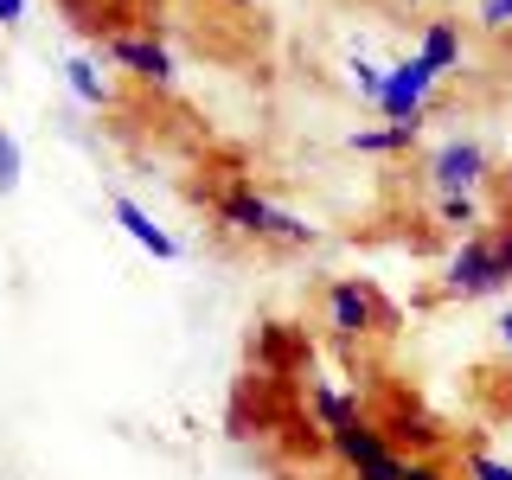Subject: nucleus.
I'll return each mask as SVG.
<instances>
[{
  "label": "nucleus",
  "mask_w": 512,
  "mask_h": 480,
  "mask_svg": "<svg viewBox=\"0 0 512 480\" xmlns=\"http://www.w3.org/2000/svg\"><path fill=\"white\" fill-rule=\"evenodd\" d=\"M500 346H506V352H512V308H506V314H500Z\"/></svg>",
  "instance_id": "21"
},
{
  "label": "nucleus",
  "mask_w": 512,
  "mask_h": 480,
  "mask_svg": "<svg viewBox=\"0 0 512 480\" xmlns=\"http://www.w3.org/2000/svg\"><path fill=\"white\" fill-rule=\"evenodd\" d=\"M327 442H333V455H340V468L352 480H404V455H397V448L384 442V429H372L365 416L327 429Z\"/></svg>",
  "instance_id": "2"
},
{
  "label": "nucleus",
  "mask_w": 512,
  "mask_h": 480,
  "mask_svg": "<svg viewBox=\"0 0 512 480\" xmlns=\"http://www.w3.org/2000/svg\"><path fill=\"white\" fill-rule=\"evenodd\" d=\"M64 84H71V96L84 109H103L109 103V84H103V71H96L90 58H64Z\"/></svg>",
  "instance_id": "11"
},
{
  "label": "nucleus",
  "mask_w": 512,
  "mask_h": 480,
  "mask_svg": "<svg viewBox=\"0 0 512 480\" xmlns=\"http://www.w3.org/2000/svg\"><path fill=\"white\" fill-rule=\"evenodd\" d=\"M429 90H436V71H429L423 58H397V64H384V96H378V109H384V122H423V109H429Z\"/></svg>",
  "instance_id": "3"
},
{
  "label": "nucleus",
  "mask_w": 512,
  "mask_h": 480,
  "mask_svg": "<svg viewBox=\"0 0 512 480\" xmlns=\"http://www.w3.org/2000/svg\"><path fill=\"white\" fill-rule=\"evenodd\" d=\"M109 212H116V224H122V231L135 237V244L148 250V256H154V263H180V237H173L167 224H154V212H148V205H135V199H116Z\"/></svg>",
  "instance_id": "8"
},
{
  "label": "nucleus",
  "mask_w": 512,
  "mask_h": 480,
  "mask_svg": "<svg viewBox=\"0 0 512 480\" xmlns=\"http://www.w3.org/2000/svg\"><path fill=\"white\" fill-rule=\"evenodd\" d=\"M416 58H423L436 77L461 71V32L448 26V20H429V26H423V39H416Z\"/></svg>",
  "instance_id": "9"
},
{
  "label": "nucleus",
  "mask_w": 512,
  "mask_h": 480,
  "mask_svg": "<svg viewBox=\"0 0 512 480\" xmlns=\"http://www.w3.org/2000/svg\"><path fill=\"white\" fill-rule=\"evenodd\" d=\"M442 295H455V301L500 295V282H493V250H487V231H468V237H461V250L448 256V269H442Z\"/></svg>",
  "instance_id": "4"
},
{
  "label": "nucleus",
  "mask_w": 512,
  "mask_h": 480,
  "mask_svg": "<svg viewBox=\"0 0 512 480\" xmlns=\"http://www.w3.org/2000/svg\"><path fill=\"white\" fill-rule=\"evenodd\" d=\"M327 327L340 333V340H365V333L378 327V295L359 276H340L327 288Z\"/></svg>",
  "instance_id": "6"
},
{
  "label": "nucleus",
  "mask_w": 512,
  "mask_h": 480,
  "mask_svg": "<svg viewBox=\"0 0 512 480\" xmlns=\"http://www.w3.org/2000/svg\"><path fill=\"white\" fill-rule=\"evenodd\" d=\"M218 218H224V231H237V237H282V244H314V224L295 218V212H282V205H269L256 186H231V192L218 199Z\"/></svg>",
  "instance_id": "1"
},
{
  "label": "nucleus",
  "mask_w": 512,
  "mask_h": 480,
  "mask_svg": "<svg viewBox=\"0 0 512 480\" xmlns=\"http://www.w3.org/2000/svg\"><path fill=\"white\" fill-rule=\"evenodd\" d=\"M109 58H116L128 77L154 84V90H167L173 77H180V71H173V52H167V45H160V39H141V32H116V39H109Z\"/></svg>",
  "instance_id": "7"
},
{
  "label": "nucleus",
  "mask_w": 512,
  "mask_h": 480,
  "mask_svg": "<svg viewBox=\"0 0 512 480\" xmlns=\"http://www.w3.org/2000/svg\"><path fill=\"white\" fill-rule=\"evenodd\" d=\"M352 84H359L365 103H378V96H384V64H372V58H352Z\"/></svg>",
  "instance_id": "16"
},
{
  "label": "nucleus",
  "mask_w": 512,
  "mask_h": 480,
  "mask_svg": "<svg viewBox=\"0 0 512 480\" xmlns=\"http://www.w3.org/2000/svg\"><path fill=\"white\" fill-rule=\"evenodd\" d=\"M0 26H7V32L26 26V0H0Z\"/></svg>",
  "instance_id": "20"
},
{
  "label": "nucleus",
  "mask_w": 512,
  "mask_h": 480,
  "mask_svg": "<svg viewBox=\"0 0 512 480\" xmlns=\"http://www.w3.org/2000/svg\"><path fill=\"white\" fill-rule=\"evenodd\" d=\"M487 250H493V282L512 288V224H500V231H487Z\"/></svg>",
  "instance_id": "15"
},
{
  "label": "nucleus",
  "mask_w": 512,
  "mask_h": 480,
  "mask_svg": "<svg viewBox=\"0 0 512 480\" xmlns=\"http://www.w3.org/2000/svg\"><path fill=\"white\" fill-rule=\"evenodd\" d=\"M314 410H320V423H327V429H340V423H352V416H359V404H352V397H340L333 384H314Z\"/></svg>",
  "instance_id": "13"
},
{
  "label": "nucleus",
  "mask_w": 512,
  "mask_h": 480,
  "mask_svg": "<svg viewBox=\"0 0 512 480\" xmlns=\"http://www.w3.org/2000/svg\"><path fill=\"white\" fill-rule=\"evenodd\" d=\"M436 218L448 224V231H461V237H468L474 224H480V205H474V192H436Z\"/></svg>",
  "instance_id": "12"
},
{
  "label": "nucleus",
  "mask_w": 512,
  "mask_h": 480,
  "mask_svg": "<svg viewBox=\"0 0 512 480\" xmlns=\"http://www.w3.org/2000/svg\"><path fill=\"white\" fill-rule=\"evenodd\" d=\"M474 20H480V32H506L512 26V0H480Z\"/></svg>",
  "instance_id": "18"
},
{
  "label": "nucleus",
  "mask_w": 512,
  "mask_h": 480,
  "mask_svg": "<svg viewBox=\"0 0 512 480\" xmlns=\"http://www.w3.org/2000/svg\"><path fill=\"white\" fill-rule=\"evenodd\" d=\"M20 180H26V154H20V141L0 128V199H7V192H20Z\"/></svg>",
  "instance_id": "14"
},
{
  "label": "nucleus",
  "mask_w": 512,
  "mask_h": 480,
  "mask_svg": "<svg viewBox=\"0 0 512 480\" xmlns=\"http://www.w3.org/2000/svg\"><path fill=\"white\" fill-rule=\"evenodd\" d=\"M416 135H423V122H384V128H359V135H346V148L352 154H404Z\"/></svg>",
  "instance_id": "10"
},
{
  "label": "nucleus",
  "mask_w": 512,
  "mask_h": 480,
  "mask_svg": "<svg viewBox=\"0 0 512 480\" xmlns=\"http://www.w3.org/2000/svg\"><path fill=\"white\" fill-rule=\"evenodd\" d=\"M468 474H474V480H512V461L487 455V448H474V455H468Z\"/></svg>",
  "instance_id": "17"
},
{
  "label": "nucleus",
  "mask_w": 512,
  "mask_h": 480,
  "mask_svg": "<svg viewBox=\"0 0 512 480\" xmlns=\"http://www.w3.org/2000/svg\"><path fill=\"white\" fill-rule=\"evenodd\" d=\"M404 480H448V474H442V461H429V455H410V461H404Z\"/></svg>",
  "instance_id": "19"
},
{
  "label": "nucleus",
  "mask_w": 512,
  "mask_h": 480,
  "mask_svg": "<svg viewBox=\"0 0 512 480\" xmlns=\"http://www.w3.org/2000/svg\"><path fill=\"white\" fill-rule=\"evenodd\" d=\"M487 180V148L468 135H448L436 154H429V186L436 192H474Z\"/></svg>",
  "instance_id": "5"
}]
</instances>
